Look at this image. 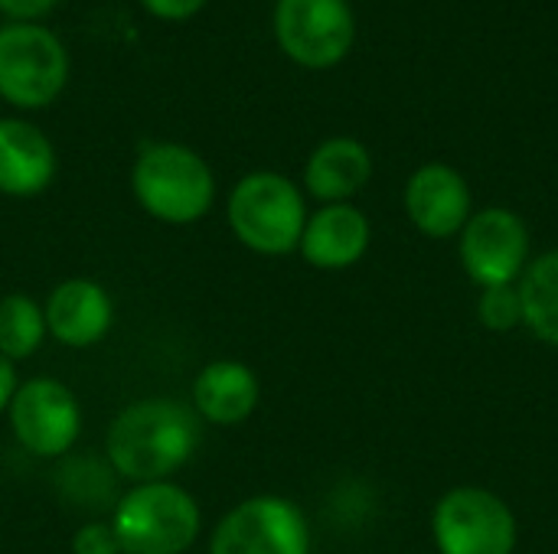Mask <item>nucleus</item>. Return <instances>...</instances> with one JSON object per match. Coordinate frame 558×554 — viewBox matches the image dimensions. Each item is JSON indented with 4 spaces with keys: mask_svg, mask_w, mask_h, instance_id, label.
Instances as JSON below:
<instances>
[{
    "mask_svg": "<svg viewBox=\"0 0 558 554\" xmlns=\"http://www.w3.org/2000/svg\"><path fill=\"white\" fill-rule=\"evenodd\" d=\"M46 330L65 349H92L105 343L114 327V300L108 287L95 278H65L59 281L46 304Z\"/></svg>",
    "mask_w": 558,
    "mask_h": 554,
    "instance_id": "nucleus-12",
    "label": "nucleus"
},
{
    "mask_svg": "<svg viewBox=\"0 0 558 554\" xmlns=\"http://www.w3.org/2000/svg\"><path fill=\"white\" fill-rule=\"evenodd\" d=\"M62 0H0V16H7V23H39Z\"/></svg>",
    "mask_w": 558,
    "mask_h": 554,
    "instance_id": "nucleus-22",
    "label": "nucleus"
},
{
    "mask_svg": "<svg viewBox=\"0 0 558 554\" xmlns=\"http://www.w3.org/2000/svg\"><path fill=\"white\" fill-rule=\"evenodd\" d=\"M16 385H20L16 366H13L10 359H3V356H0V415H7V405H10V398H13Z\"/></svg>",
    "mask_w": 558,
    "mask_h": 554,
    "instance_id": "nucleus-23",
    "label": "nucleus"
},
{
    "mask_svg": "<svg viewBox=\"0 0 558 554\" xmlns=\"http://www.w3.org/2000/svg\"><path fill=\"white\" fill-rule=\"evenodd\" d=\"M304 189L275 170L245 173L226 199V222L232 238L262 258L294 255L307 225Z\"/></svg>",
    "mask_w": 558,
    "mask_h": 554,
    "instance_id": "nucleus-3",
    "label": "nucleus"
},
{
    "mask_svg": "<svg viewBox=\"0 0 558 554\" xmlns=\"http://www.w3.org/2000/svg\"><path fill=\"white\" fill-rule=\"evenodd\" d=\"M477 320L490 333H510L523 327V297L517 284L507 287H487L477 297Z\"/></svg>",
    "mask_w": 558,
    "mask_h": 554,
    "instance_id": "nucleus-19",
    "label": "nucleus"
},
{
    "mask_svg": "<svg viewBox=\"0 0 558 554\" xmlns=\"http://www.w3.org/2000/svg\"><path fill=\"white\" fill-rule=\"evenodd\" d=\"M203 421L170 395H150L124 405L105 434V464L131 487L173 480L199 451Z\"/></svg>",
    "mask_w": 558,
    "mask_h": 554,
    "instance_id": "nucleus-1",
    "label": "nucleus"
},
{
    "mask_svg": "<svg viewBox=\"0 0 558 554\" xmlns=\"http://www.w3.org/2000/svg\"><path fill=\"white\" fill-rule=\"evenodd\" d=\"M131 193L150 219L183 229L209 216L216 173L209 160L186 144L147 140L131 163Z\"/></svg>",
    "mask_w": 558,
    "mask_h": 554,
    "instance_id": "nucleus-2",
    "label": "nucleus"
},
{
    "mask_svg": "<svg viewBox=\"0 0 558 554\" xmlns=\"http://www.w3.org/2000/svg\"><path fill=\"white\" fill-rule=\"evenodd\" d=\"M262 405V382L242 359L206 362L190 385V408L209 428H239Z\"/></svg>",
    "mask_w": 558,
    "mask_h": 554,
    "instance_id": "nucleus-14",
    "label": "nucleus"
},
{
    "mask_svg": "<svg viewBox=\"0 0 558 554\" xmlns=\"http://www.w3.org/2000/svg\"><path fill=\"white\" fill-rule=\"evenodd\" d=\"M311 545L304 509L278 493L235 503L209 532V554H311Z\"/></svg>",
    "mask_w": 558,
    "mask_h": 554,
    "instance_id": "nucleus-7",
    "label": "nucleus"
},
{
    "mask_svg": "<svg viewBox=\"0 0 558 554\" xmlns=\"http://www.w3.org/2000/svg\"><path fill=\"white\" fill-rule=\"evenodd\" d=\"M517 287L523 297V327L558 349V248L536 255Z\"/></svg>",
    "mask_w": 558,
    "mask_h": 554,
    "instance_id": "nucleus-17",
    "label": "nucleus"
},
{
    "mask_svg": "<svg viewBox=\"0 0 558 554\" xmlns=\"http://www.w3.org/2000/svg\"><path fill=\"white\" fill-rule=\"evenodd\" d=\"M108 522L121 554H186L203 535V509L177 480L128 487L118 493Z\"/></svg>",
    "mask_w": 558,
    "mask_h": 554,
    "instance_id": "nucleus-4",
    "label": "nucleus"
},
{
    "mask_svg": "<svg viewBox=\"0 0 558 554\" xmlns=\"http://www.w3.org/2000/svg\"><path fill=\"white\" fill-rule=\"evenodd\" d=\"M56 170V147L43 127L23 118H0V196H43L52 186Z\"/></svg>",
    "mask_w": 558,
    "mask_h": 554,
    "instance_id": "nucleus-15",
    "label": "nucleus"
},
{
    "mask_svg": "<svg viewBox=\"0 0 558 554\" xmlns=\"http://www.w3.org/2000/svg\"><path fill=\"white\" fill-rule=\"evenodd\" d=\"M369 242H373L369 216L353 202H333L307 216L298 255L314 271H350L366 258Z\"/></svg>",
    "mask_w": 558,
    "mask_h": 554,
    "instance_id": "nucleus-13",
    "label": "nucleus"
},
{
    "mask_svg": "<svg viewBox=\"0 0 558 554\" xmlns=\"http://www.w3.org/2000/svg\"><path fill=\"white\" fill-rule=\"evenodd\" d=\"M7 421L13 441L39 460H65L82 438V405L75 392L49 376H33L16 385Z\"/></svg>",
    "mask_w": 558,
    "mask_h": 554,
    "instance_id": "nucleus-8",
    "label": "nucleus"
},
{
    "mask_svg": "<svg viewBox=\"0 0 558 554\" xmlns=\"http://www.w3.org/2000/svg\"><path fill=\"white\" fill-rule=\"evenodd\" d=\"M69 549H72V554H121L118 535H114L108 519H92V522L78 526L72 532Z\"/></svg>",
    "mask_w": 558,
    "mask_h": 554,
    "instance_id": "nucleus-20",
    "label": "nucleus"
},
{
    "mask_svg": "<svg viewBox=\"0 0 558 554\" xmlns=\"http://www.w3.org/2000/svg\"><path fill=\"white\" fill-rule=\"evenodd\" d=\"M402 206H405L409 222L425 238H435V242L458 238L468 219L474 216V196H471L464 173L441 160L422 163L409 176Z\"/></svg>",
    "mask_w": 558,
    "mask_h": 554,
    "instance_id": "nucleus-11",
    "label": "nucleus"
},
{
    "mask_svg": "<svg viewBox=\"0 0 558 554\" xmlns=\"http://www.w3.org/2000/svg\"><path fill=\"white\" fill-rule=\"evenodd\" d=\"M278 49L301 69L340 65L356 39V16L347 0H278L271 13Z\"/></svg>",
    "mask_w": 558,
    "mask_h": 554,
    "instance_id": "nucleus-9",
    "label": "nucleus"
},
{
    "mask_svg": "<svg viewBox=\"0 0 558 554\" xmlns=\"http://www.w3.org/2000/svg\"><path fill=\"white\" fill-rule=\"evenodd\" d=\"M69 82V52L43 23L0 26V101L43 111Z\"/></svg>",
    "mask_w": 558,
    "mask_h": 554,
    "instance_id": "nucleus-5",
    "label": "nucleus"
},
{
    "mask_svg": "<svg viewBox=\"0 0 558 554\" xmlns=\"http://www.w3.org/2000/svg\"><path fill=\"white\" fill-rule=\"evenodd\" d=\"M46 340L49 330H46L43 304L20 291L0 294V356L10 359L13 366L26 362L43 349Z\"/></svg>",
    "mask_w": 558,
    "mask_h": 554,
    "instance_id": "nucleus-18",
    "label": "nucleus"
},
{
    "mask_svg": "<svg viewBox=\"0 0 558 554\" xmlns=\"http://www.w3.org/2000/svg\"><path fill=\"white\" fill-rule=\"evenodd\" d=\"M458 255L464 274L481 291L520 284L523 271L533 261L530 225L520 212L507 206L477 209L458 235Z\"/></svg>",
    "mask_w": 558,
    "mask_h": 554,
    "instance_id": "nucleus-10",
    "label": "nucleus"
},
{
    "mask_svg": "<svg viewBox=\"0 0 558 554\" xmlns=\"http://www.w3.org/2000/svg\"><path fill=\"white\" fill-rule=\"evenodd\" d=\"M369 180H373L369 147L356 137L340 134L320 140L311 150L304 163L301 189L320 206H333V202H353V196H360Z\"/></svg>",
    "mask_w": 558,
    "mask_h": 554,
    "instance_id": "nucleus-16",
    "label": "nucleus"
},
{
    "mask_svg": "<svg viewBox=\"0 0 558 554\" xmlns=\"http://www.w3.org/2000/svg\"><path fill=\"white\" fill-rule=\"evenodd\" d=\"M438 554H513L520 526L504 496L484 487H454L432 509Z\"/></svg>",
    "mask_w": 558,
    "mask_h": 554,
    "instance_id": "nucleus-6",
    "label": "nucleus"
},
{
    "mask_svg": "<svg viewBox=\"0 0 558 554\" xmlns=\"http://www.w3.org/2000/svg\"><path fill=\"white\" fill-rule=\"evenodd\" d=\"M206 3H209V0H141V7H144L150 16L163 20V23H186V20H193Z\"/></svg>",
    "mask_w": 558,
    "mask_h": 554,
    "instance_id": "nucleus-21",
    "label": "nucleus"
}]
</instances>
